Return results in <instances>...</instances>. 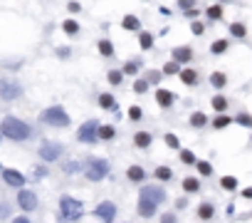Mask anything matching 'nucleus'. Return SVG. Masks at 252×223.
I'll use <instances>...</instances> for the list:
<instances>
[{
    "mask_svg": "<svg viewBox=\"0 0 252 223\" xmlns=\"http://www.w3.org/2000/svg\"><path fill=\"white\" fill-rule=\"evenodd\" d=\"M138 43H141V47H143V50H149V47L154 45V37H151L149 32H143V35H141V40H138Z\"/></svg>",
    "mask_w": 252,
    "mask_h": 223,
    "instance_id": "nucleus-31",
    "label": "nucleus"
},
{
    "mask_svg": "<svg viewBox=\"0 0 252 223\" xmlns=\"http://www.w3.org/2000/svg\"><path fill=\"white\" fill-rule=\"evenodd\" d=\"M59 211H62V216H64L67 221H77V218L82 216L84 206H82V201L72 199V196H62V201H59Z\"/></svg>",
    "mask_w": 252,
    "mask_h": 223,
    "instance_id": "nucleus-2",
    "label": "nucleus"
},
{
    "mask_svg": "<svg viewBox=\"0 0 252 223\" xmlns=\"http://www.w3.org/2000/svg\"><path fill=\"white\" fill-rule=\"evenodd\" d=\"M10 213V208H8V203H0V218H5Z\"/></svg>",
    "mask_w": 252,
    "mask_h": 223,
    "instance_id": "nucleus-46",
    "label": "nucleus"
},
{
    "mask_svg": "<svg viewBox=\"0 0 252 223\" xmlns=\"http://www.w3.org/2000/svg\"><path fill=\"white\" fill-rule=\"evenodd\" d=\"M42 122L52 124V127H67L69 124V117H67V112L62 107H50L42 112Z\"/></svg>",
    "mask_w": 252,
    "mask_h": 223,
    "instance_id": "nucleus-3",
    "label": "nucleus"
},
{
    "mask_svg": "<svg viewBox=\"0 0 252 223\" xmlns=\"http://www.w3.org/2000/svg\"><path fill=\"white\" fill-rule=\"evenodd\" d=\"M129 117H131L134 122H138V119L143 117V112H141V107H131V109H129Z\"/></svg>",
    "mask_w": 252,
    "mask_h": 223,
    "instance_id": "nucleus-35",
    "label": "nucleus"
},
{
    "mask_svg": "<svg viewBox=\"0 0 252 223\" xmlns=\"http://www.w3.org/2000/svg\"><path fill=\"white\" fill-rule=\"evenodd\" d=\"M18 203H20V208L32 211L35 206H38V199H35L32 191H20V194H18Z\"/></svg>",
    "mask_w": 252,
    "mask_h": 223,
    "instance_id": "nucleus-10",
    "label": "nucleus"
},
{
    "mask_svg": "<svg viewBox=\"0 0 252 223\" xmlns=\"http://www.w3.org/2000/svg\"><path fill=\"white\" fill-rule=\"evenodd\" d=\"M109 82H112V85H119V82H121V72L112 69V72H109Z\"/></svg>",
    "mask_w": 252,
    "mask_h": 223,
    "instance_id": "nucleus-37",
    "label": "nucleus"
},
{
    "mask_svg": "<svg viewBox=\"0 0 252 223\" xmlns=\"http://www.w3.org/2000/svg\"><path fill=\"white\" fill-rule=\"evenodd\" d=\"M208 18H210V20H220V18H223V8H220V5H210V8H208Z\"/></svg>",
    "mask_w": 252,
    "mask_h": 223,
    "instance_id": "nucleus-23",
    "label": "nucleus"
},
{
    "mask_svg": "<svg viewBox=\"0 0 252 223\" xmlns=\"http://www.w3.org/2000/svg\"><path fill=\"white\" fill-rule=\"evenodd\" d=\"M64 171H67V174H72V171H79V164H77V161H69V164L64 166Z\"/></svg>",
    "mask_w": 252,
    "mask_h": 223,
    "instance_id": "nucleus-44",
    "label": "nucleus"
},
{
    "mask_svg": "<svg viewBox=\"0 0 252 223\" xmlns=\"http://www.w3.org/2000/svg\"><path fill=\"white\" fill-rule=\"evenodd\" d=\"M101 221H106V223H112L114 221V216H116V206L112 203V201H104V203H99L97 206V211H94Z\"/></svg>",
    "mask_w": 252,
    "mask_h": 223,
    "instance_id": "nucleus-8",
    "label": "nucleus"
},
{
    "mask_svg": "<svg viewBox=\"0 0 252 223\" xmlns=\"http://www.w3.org/2000/svg\"><path fill=\"white\" fill-rule=\"evenodd\" d=\"M163 72H166V74H178V62H175V60H171V62L163 67Z\"/></svg>",
    "mask_w": 252,
    "mask_h": 223,
    "instance_id": "nucleus-36",
    "label": "nucleus"
},
{
    "mask_svg": "<svg viewBox=\"0 0 252 223\" xmlns=\"http://www.w3.org/2000/svg\"><path fill=\"white\" fill-rule=\"evenodd\" d=\"M237 122H240L242 127H252V117H247V114H240V117H237Z\"/></svg>",
    "mask_w": 252,
    "mask_h": 223,
    "instance_id": "nucleus-41",
    "label": "nucleus"
},
{
    "mask_svg": "<svg viewBox=\"0 0 252 223\" xmlns=\"http://www.w3.org/2000/svg\"><path fill=\"white\" fill-rule=\"evenodd\" d=\"M191 124H193V127H203V124H205V114H200V112H195V114L191 117Z\"/></svg>",
    "mask_w": 252,
    "mask_h": 223,
    "instance_id": "nucleus-33",
    "label": "nucleus"
},
{
    "mask_svg": "<svg viewBox=\"0 0 252 223\" xmlns=\"http://www.w3.org/2000/svg\"><path fill=\"white\" fill-rule=\"evenodd\" d=\"M158 80H161V74H158V72H151V74H149V82H154V85H156Z\"/></svg>",
    "mask_w": 252,
    "mask_h": 223,
    "instance_id": "nucleus-48",
    "label": "nucleus"
},
{
    "mask_svg": "<svg viewBox=\"0 0 252 223\" xmlns=\"http://www.w3.org/2000/svg\"><path fill=\"white\" fill-rule=\"evenodd\" d=\"M62 30H64L67 35H77V32H79V25H77L75 20H64V25H62Z\"/></svg>",
    "mask_w": 252,
    "mask_h": 223,
    "instance_id": "nucleus-21",
    "label": "nucleus"
},
{
    "mask_svg": "<svg viewBox=\"0 0 252 223\" xmlns=\"http://www.w3.org/2000/svg\"><path fill=\"white\" fill-rule=\"evenodd\" d=\"M134 141H136V146H141V149H146V146L151 144V134H149V132H138Z\"/></svg>",
    "mask_w": 252,
    "mask_h": 223,
    "instance_id": "nucleus-15",
    "label": "nucleus"
},
{
    "mask_svg": "<svg viewBox=\"0 0 252 223\" xmlns=\"http://www.w3.org/2000/svg\"><path fill=\"white\" fill-rule=\"evenodd\" d=\"M3 176H5V181H8L10 186H22V183H25V176H22V174H18L15 169H5V171H3Z\"/></svg>",
    "mask_w": 252,
    "mask_h": 223,
    "instance_id": "nucleus-11",
    "label": "nucleus"
},
{
    "mask_svg": "<svg viewBox=\"0 0 252 223\" xmlns=\"http://www.w3.org/2000/svg\"><path fill=\"white\" fill-rule=\"evenodd\" d=\"M181 161H183V164H193V161H195L193 152H181Z\"/></svg>",
    "mask_w": 252,
    "mask_h": 223,
    "instance_id": "nucleus-39",
    "label": "nucleus"
},
{
    "mask_svg": "<svg viewBox=\"0 0 252 223\" xmlns=\"http://www.w3.org/2000/svg\"><path fill=\"white\" fill-rule=\"evenodd\" d=\"M97 134H99V127L94 124V122H84L82 127H79V141H84V144H92L94 139H97Z\"/></svg>",
    "mask_w": 252,
    "mask_h": 223,
    "instance_id": "nucleus-6",
    "label": "nucleus"
},
{
    "mask_svg": "<svg viewBox=\"0 0 252 223\" xmlns=\"http://www.w3.org/2000/svg\"><path fill=\"white\" fill-rule=\"evenodd\" d=\"M156 99H158L161 107H171V104H173V94H171L168 89H158V92H156Z\"/></svg>",
    "mask_w": 252,
    "mask_h": 223,
    "instance_id": "nucleus-14",
    "label": "nucleus"
},
{
    "mask_svg": "<svg viewBox=\"0 0 252 223\" xmlns=\"http://www.w3.org/2000/svg\"><path fill=\"white\" fill-rule=\"evenodd\" d=\"M0 132H3L8 139H15V141H22V139L30 136V127H27L25 122L15 119V117H5V119H3V127H0Z\"/></svg>",
    "mask_w": 252,
    "mask_h": 223,
    "instance_id": "nucleus-1",
    "label": "nucleus"
},
{
    "mask_svg": "<svg viewBox=\"0 0 252 223\" xmlns=\"http://www.w3.org/2000/svg\"><path fill=\"white\" fill-rule=\"evenodd\" d=\"M213 107L218 109V112H223L225 107H228V102H225V97H213Z\"/></svg>",
    "mask_w": 252,
    "mask_h": 223,
    "instance_id": "nucleus-34",
    "label": "nucleus"
},
{
    "mask_svg": "<svg viewBox=\"0 0 252 223\" xmlns=\"http://www.w3.org/2000/svg\"><path fill=\"white\" fill-rule=\"evenodd\" d=\"M210 50H213V55H220V52H225V50H228V43H225V40H218V43H213V47H210Z\"/></svg>",
    "mask_w": 252,
    "mask_h": 223,
    "instance_id": "nucleus-30",
    "label": "nucleus"
},
{
    "mask_svg": "<svg viewBox=\"0 0 252 223\" xmlns=\"http://www.w3.org/2000/svg\"><path fill=\"white\" fill-rule=\"evenodd\" d=\"M166 144H168V146H173V149H178V136H173V134H166Z\"/></svg>",
    "mask_w": 252,
    "mask_h": 223,
    "instance_id": "nucleus-42",
    "label": "nucleus"
},
{
    "mask_svg": "<svg viewBox=\"0 0 252 223\" xmlns=\"http://www.w3.org/2000/svg\"><path fill=\"white\" fill-rule=\"evenodd\" d=\"M183 189H186L188 194H195V191L200 189V186H198V181H195V178H186V181H183Z\"/></svg>",
    "mask_w": 252,
    "mask_h": 223,
    "instance_id": "nucleus-25",
    "label": "nucleus"
},
{
    "mask_svg": "<svg viewBox=\"0 0 252 223\" xmlns=\"http://www.w3.org/2000/svg\"><path fill=\"white\" fill-rule=\"evenodd\" d=\"M106 174H109V164H106V161H101V159H92V161L87 164V178H92V181H101Z\"/></svg>",
    "mask_w": 252,
    "mask_h": 223,
    "instance_id": "nucleus-4",
    "label": "nucleus"
},
{
    "mask_svg": "<svg viewBox=\"0 0 252 223\" xmlns=\"http://www.w3.org/2000/svg\"><path fill=\"white\" fill-rule=\"evenodd\" d=\"M99 136H101V139H112V136H114V127H109V124L99 127Z\"/></svg>",
    "mask_w": 252,
    "mask_h": 223,
    "instance_id": "nucleus-29",
    "label": "nucleus"
},
{
    "mask_svg": "<svg viewBox=\"0 0 252 223\" xmlns=\"http://www.w3.org/2000/svg\"><path fill=\"white\" fill-rule=\"evenodd\" d=\"M13 223H30V221H27V218H25V216H22V218H15V221H13Z\"/></svg>",
    "mask_w": 252,
    "mask_h": 223,
    "instance_id": "nucleus-52",
    "label": "nucleus"
},
{
    "mask_svg": "<svg viewBox=\"0 0 252 223\" xmlns=\"http://www.w3.org/2000/svg\"><path fill=\"white\" fill-rule=\"evenodd\" d=\"M198 171H200L203 176H213V166H210L208 161H198Z\"/></svg>",
    "mask_w": 252,
    "mask_h": 223,
    "instance_id": "nucleus-32",
    "label": "nucleus"
},
{
    "mask_svg": "<svg viewBox=\"0 0 252 223\" xmlns=\"http://www.w3.org/2000/svg\"><path fill=\"white\" fill-rule=\"evenodd\" d=\"M45 174H47L45 169H35V171H32V176H35V178H42Z\"/></svg>",
    "mask_w": 252,
    "mask_h": 223,
    "instance_id": "nucleus-49",
    "label": "nucleus"
},
{
    "mask_svg": "<svg viewBox=\"0 0 252 223\" xmlns=\"http://www.w3.org/2000/svg\"><path fill=\"white\" fill-rule=\"evenodd\" d=\"M220 183H223V189H228V191H235V189H237V178H235V176H225Z\"/></svg>",
    "mask_w": 252,
    "mask_h": 223,
    "instance_id": "nucleus-24",
    "label": "nucleus"
},
{
    "mask_svg": "<svg viewBox=\"0 0 252 223\" xmlns=\"http://www.w3.org/2000/svg\"><path fill=\"white\" fill-rule=\"evenodd\" d=\"M59 154H62V146L55 144V141H45V144L40 146V156H42L45 161H55Z\"/></svg>",
    "mask_w": 252,
    "mask_h": 223,
    "instance_id": "nucleus-7",
    "label": "nucleus"
},
{
    "mask_svg": "<svg viewBox=\"0 0 252 223\" xmlns=\"http://www.w3.org/2000/svg\"><path fill=\"white\" fill-rule=\"evenodd\" d=\"M191 57H193V50H191V47H175V50H173V60H175V62H188Z\"/></svg>",
    "mask_w": 252,
    "mask_h": 223,
    "instance_id": "nucleus-13",
    "label": "nucleus"
},
{
    "mask_svg": "<svg viewBox=\"0 0 252 223\" xmlns=\"http://www.w3.org/2000/svg\"><path fill=\"white\" fill-rule=\"evenodd\" d=\"M161 223H175V216H173V213H166V216L161 218Z\"/></svg>",
    "mask_w": 252,
    "mask_h": 223,
    "instance_id": "nucleus-47",
    "label": "nucleus"
},
{
    "mask_svg": "<svg viewBox=\"0 0 252 223\" xmlns=\"http://www.w3.org/2000/svg\"><path fill=\"white\" fill-rule=\"evenodd\" d=\"M193 32L200 35V32H203V25H200V22H193Z\"/></svg>",
    "mask_w": 252,
    "mask_h": 223,
    "instance_id": "nucleus-50",
    "label": "nucleus"
},
{
    "mask_svg": "<svg viewBox=\"0 0 252 223\" xmlns=\"http://www.w3.org/2000/svg\"><path fill=\"white\" fill-rule=\"evenodd\" d=\"M136 69H138V67H136V62H126V67H124V72H126V74H136Z\"/></svg>",
    "mask_w": 252,
    "mask_h": 223,
    "instance_id": "nucleus-43",
    "label": "nucleus"
},
{
    "mask_svg": "<svg viewBox=\"0 0 252 223\" xmlns=\"http://www.w3.org/2000/svg\"><path fill=\"white\" fill-rule=\"evenodd\" d=\"M134 89H136V92H146V89H149V82H146V80H136Z\"/></svg>",
    "mask_w": 252,
    "mask_h": 223,
    "instance_id": "nucleus-38",
    "label": "nucleus"
},
{
    "mask_svg": "<svg viewBox=\"0 0 252 223\" xmlns=\"http://www.w3.org/2000/svg\"><path fill=\"white\" fill-rule=\"evenodd\" d=\"M99 104H101L104 109H116V102H114L112 94H101V97H99Z\"/></svg>",
    "mask_w": 252,
    "mask_h": 223,
    "instance_id": "nucleus-18",
    "label": "nucleus"
},
{
    "mask_svg": "<svg viewBox=\"0 0 252 223\" xmlns=\"http://www.w3.org/2000/svg\"><path fill=\"white\" fill-rule=\"evenodd\" d=\"M156 176H158L161 181H168V178L173 176V171H171L168 166H158V169H156Z\"/></svg>",
    "mask_w": 252,
    "mask_h": 223,
    "instance_id": "nucleus-28",
    "label": "nucleus"
},
{
    "mask_svg": "<svg viewBox=\"0 0 252 223\" xmlns=\"http://www.w3.org/2000/svg\"><path fill=\"white\" fill-rule=\"evenodd\" d=\"M124 27H126V30H138V18L126 15V18H124Z\"/></svg>",
    "mask_w": 252,
    "mask_h": 223,
    "instance_id": "nucleus-26",
    "label": "nucleus"
},
{
    "mask_svg": "<svg viewBox=\"0 0 252 223\" xmlns=\"http://www.w3.org/2000/svg\"><path fill=\"white\" fill-rule=\"evenodd\" d=\"M20 94V85L10 82V80H0V97L3 99H15Z\"/></svg>",
    "mask_w": 252,
    "mask_h": 223,
    "instance_id": "nucleus-9",
    "label": "nucleus"
},
{
    "mask_svg": "<svg viewBox=\"0 0 252 223\" xmlns=\"http://www.w3.org/2000/svg\"><path fill=\"white\" fill-rule=\"evenodd\" d=\"M181 80H183L186 85H195V82H198V74H195L193 69H183V72H181Z\"/></svg>",
    "mask_w": 252,
    "mask_h": 223,
    "instance_id": "nucleus-17",
    "label": "nucleus"
},
{
    "mask_svg": "<svg viewBox=\"0 0 252 223\" xmlns=\"http://www.w3.org/2000/svg\"><path fill=\"white\" fill-rule=\"evenodd\" d=\"M228 124H230V117H218V119H215V127H218V129H223Z\"/></svg>",
    "mask_w": 252,
    "mask_h": 223,
    "instance_id": "nucleus-40",
    "label": "nucleus"
},
{
    "mask_svg": "<svg viewBox=\"0 0 252 223\" xmlns=\"http://www.w3.org/2000/svg\"><path fill=\"white\" fill-rule=\"evenodd\" d=\"M99 52H101L104 57H112V55H114V47H112V43H109V40H101V43H99Z\"/></svg>",
    "mask_w": 252,
    "mask_h": 223,
    "instance_id": "nucleus-20",
    "label": "nucleus"
},
{
    "mask_svg": "<svg viewBox=\"0 0 252 223\" xmlns=\"http://www.w3.org/2000/svg\"><path fill=\"white\" fill-rule=\"evenodd\" d=\"M0 134H3V132H0Z\"/></svg>",
    "mask_w": 252,
    "mask_h": 223,
    "instance_id": "nucleus-53",
    "label": "nucleus"
},
{
    "mask_svg": "<svg viewBox=\"0 0 252 223\" xmlns=\"http://www.w3.org/2000/svg\"><path fill=\"white\" fill-rule=\"evenodd\" d=\"M225 82H228V80H225V74H223V72L210 74V85H213V87H218V89H220V87H225Z\"/></svg>",
    "mask_w": 252,
    "mask_h": 223,
    "instance_id": "nucleus-16",
    "label": "nucleus"
},
{
    "mask_svg": "<svg viewBox=\"0 0 252 223\" xmlns=\"http://www.w3.org/2000/svg\"><path fill=\"white\" fill-rule=\"evenodd\" d=\"M126 176H129L131 181H141V178L146 176V174H143V169H141V166H131V169L126 171Z\"/></svg>",
    "mask_w": 252,
    "mask_h": 223,
    "instance_id": "nucleus-19",
    "label": "nucleus"
},
{
    "mask_svg": "<svg viewBox=\"0 0 252 223\" xmlns=\"http://www.w3.org/2000/svg\"><path fill=\"white\" fill-rule=\"evenodd\" d=\"M242 196H245V199H252V186H250V189H245V191H242Z\"/></svg>",
    "mask_w": 252,
    "mask_h": 223,
    "instance_id": "nucleus-51",
    "label": "nucleus"
},
{
    "mask_svg": "<svg viewBox=\"0 0 252 223\" xmlns=\"http://www.w3.org/2000/svg\"><path fill=\"white\" fill-rule=\"evenodd\" d=\"M138 199H146V201H151V203H156V206H158V203L166 199V191H163V189H158V186H143Z\"/></svg>",
    "mask_w": 252,
    "mask_h": 223,
    "instance_id": "nucleus-5",
    "label": "nucleus"
},
{
    "mask_svg": "<svg viewBox=\"0 0 252 223\" xmlns=\"http://www.w3.org/2000/svg\"><path fill=\"white\" fill-rule=\"evenodd\" d=\"M213 213H215V208H213L210 203H203V206L198 208V216H200V218H205V221H208V218H213Z\"/></svg>",
    "mask_w": 252,
    "mask_h": 223,
    "instance_id": "nucleus-22",
    "label": "nucleus"
},
{
    "mask_svg": "<svg viewBox=\"0 0 252 223\" xmlns=\"http://www.w3.org/2000/svg\"><path fill=\"white\" fill-rule=\"evenodd\" d=\"M230 35H235V37H245V25H242V22H233V25H230Z\"/></svg>",
    "mask_w": 252,
    "mask_h": 223,
    "instance_id": "nucleus-27",
    "label": "nucleus"
},
{
    "mask_svg": "<svg viewBox=\"0 0 252 223\" xmlns=\"http://www.w3.org/2000/svg\"><path fill=\"white\" fill-rule=\"evenodd\" d=\"M138 213H141L143 218H151V216L156 213V203H151V201H146V199H138Z\"/></svg>",
    "mask_w": 252,
    "mask_h": 223,
    "instance_id": "nucleus-12",
    "label": "nucleus"
},
{
    "mask_svg": "<svg viewBox=\"0 0 252 223\" xmlns=\"http://www.w3.org/2000/svg\"><path fill=\"white\" fill-rule=\"evenodd\" d=\"M195 3V0H178V5L181 8H186V10H191V5Z\"/></svg>",
    "mask_w": 252,
    "mask_h": 223,
    "instance_id": "nucleus-45",
    "label": "nucleus"
}]
</instances>
